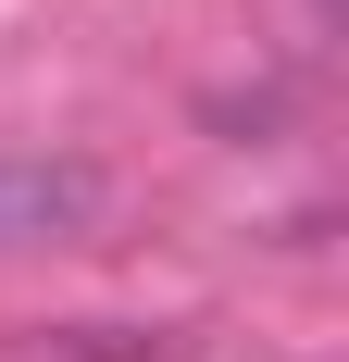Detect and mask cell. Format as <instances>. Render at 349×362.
<instances>
[{
  "instance_id": "obj_1",
  "label": "cell",
  "mask_w": 349,
  "mask_h": 362,
  "mask_svg": "<svg viewBox=\"0 0 349 362\" xmlns=\"http://www.w3.org/2000/svg\"><path fill=\"white\" fill-rule=\"evenodd\" d=\"M112 213V175L75 150H0V250H63Z\"/></svg>"
}]
</instances>
